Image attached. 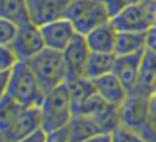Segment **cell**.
I'll return each instance as SVG.
<instances>
[{
    "mask_svg": "<svg viewBox=\"0 0 156 142\" xmlns=\"http://www.w3.org/2000/svg\"><path fill=\"white\" fill-rule=\"evenodd\" d=\"M91 80L94 82L96 92L100 95L103 100H106L108 103L117 106L118 109H120V106L124 103V100L129 95L127 88L121 83V80L114 73L105 74V76H100L97 79H91Z\"/></svg>",
    "mask_w": 156,
    "mask_h": 142,
    "instance_id": "12",
    "label": "cell"
},
{
    "mask_svg": "<svg viewBox=\"0 0 156 142\" xmlns=\"http://www.w3.org/2000/svg\"><path fill=\"white\" fill-rule=\"evenodd\" d=\"M27 64L46 92L67 83L68 80V71H67L64 53L59 50L46 47L37 56L29 59Z\"/></svg>",
    "mask_w": 156,
    "mask_h": 142,
    "instance_id": "1",
    "label": "cell"
},
{
    "mask_svg": "<svg viewBox=\"0 0 156 142\" xmlns=\"http://www.w3.org/2000/svg\"><path fill=\"white\" fill-rule=\"evenodd\" d=\"M18 30V24L0 15V44L11 46Z\"/></svg>",
    "mask_w": 156,
    "mask_h": 142,
    "instance_id": "19",
    "label": "cell"
},
{
    "mask_svg": "<svg viewBox=\"0 0 156 142\" xmlns=\"http://www.w3.org/2000/svg\"><path fill=\"white\" fill-rule=\"evenodd\" d=\"M118 30L147 32L156 24V3L135 2L111 18Z\"/></svg>",
    "mask_w": 156,
    "mask_h": 142,
    "instance_id": "5",
    "label": "cell"
},
{
    "mask_svg": "<svg viewBox=\"0 0 156 142\" xmlns=\"http://www.w3.org/2000/svg\"><path fill=\"white\" fill-rule=\"evenodd\" d=\"M0 15L17 24L27 23V0H0Z\"/></svg>",
    "mask_w": 156,
    "mask_h": 142,
    "instance_id": "17",
    "label": "cell"
},
{
    "mask_svg": "<svg viewBox=\"0 0 156 142\" xmlns=\"http://www.w3.org/2000/svg\"><path fill=\"white\" fill-rule=\"evenodd\" d=\"M71 0H27L29 21L37 26H44L55 20L64 18Z\"/></svg>",
    "mask_w": 156,
    "mask_h": 142,
    "instance_id": "7",
    "label": "cell"
},
{
    "mask_svg": "<svg viewBox=\"0 0 156 142\" xmlns=\"http://www.w3.org/2000/svg\"><path fill=\"white\" fill-rule=\"evenodd\" d=\"M9 73L11 71H5V73H0V100L2 97L6 94L8 91V83H9Z\"/></svg>",
    "mask_w": 156,
    "mask_h": 142,
    "instance_id": "23",
    "label": "cell"
},
{
    "mask_svg": "<svg viewBox=\"0 0 156 142\" xmlns=\"http://www.w3.org/2000/svg\"><path fill=\"white\" fill-rule=\"evenodd\" d=\"M146 48L156 53V24L146 32Z\"/></svg>",
    "mask_w": 156,
    "mask_h": 142,
    "instance_id": "22",
    "label": "cell"
},
{
    "mask_svg": "<svg viewBox=\"0 0 156 142\" xmlns=\"http://www.w3.org/2000/svg\"><path fill=\"white\" fill-rule=\"evenodd\" d=\"M140 2H153V3H156V0H140Z\"/></svg>",
    "mask_w": 156,
    "mask_h": 142,
    "instance_id": "24",
    "label": "cell"
},
{
    "mask_svg": "<svg viewBox=\"0 0 156 142\" xmlns=\"http://www.w3.org/2000/svg\"><path fill=\"white\" fill-rule=\"evenodd\" d=\"M41 30H43L44 41H46V47L59 50V51H64L71 44V41L79 35L76 26L67 17L41 26Z\"/></svg>",
    "mask_w": 156,
    "mask_h": 142,
    "instance_id": "8",
    "label": "cell"
},
{
    "mask_svg": "<svg viewBox=\"0 0 156 142\" xmlns=\"http://www.w3.org/2000/svg\"><path fill=\"white\" fill-rule=\"evenodd\" d=\"M18 62H20V59L17 57L14 48L11 46L0 44V73L11 71Z\"/></svg>",
    "mask_w": 156,
    "mask_h": 142,
    "instance_id": "20",
    "label": "cell"
},
{
    "mask_svg": "<svg viewBox=\"0 0 156 142\" xmlns=\"http://www.w3.org/2000/svg\"><path fill=\"white\" fill-rule=\"evenodd\" d=\"M62 53H64V59H65V65H67V71H68V80L83 77L85 67H87L88 57L91 54V50L85 40V35L79 33Z\"/></svg>",
    "mask_w": 156,
    "mask_h": 142,
    "instance_id": "10",
    "label": "cell"
},
{
    "mask_svg": "<svg viewBox=\"0 0 156 142\" xmlns=\"http://www.w3.org/2000/svg\"><path fill=\"white\" fill-rule=\"evenodd\" d=\"M71 141H85V139H112L111 133H105L100 126L90 118L88 115L74 113L68 123Z\"/></svg>",
    "mask_w": 156,
    "mask_h": 142,
    "instance_id": "13",
    "label": "cell"
},
{
    "mask_svg": "<svg viewBox=\"0 0 156 142\" xmlns=\"http://www.w3.org/2000/svg\"><path fill=\"white\" fill-rule=\"evenodd\" d=\"M65 17L73 21L82 35H87L90 30L112 18L102 0H71Z\"/></svg>",
    "mask_w": 156,
    "mask_h": 142,
    "instance_id": "4",
    "label": "cell"
},
{
    "mask_svg": "<svg viewBox=\"0 0 156 142\" xmlns=\"http://www.w3.org/2000/svg\"><path fill=\"white\" fill-rule=\"evenodd\" d=\"M146 50V32L118 30L115 41V54H132Z\"/></svg>",
    "mask_w": 156,
    "mask_h": 142,
    "instance_id": "15",
    "label": "cell"
},
{
    "mask_svg": "<svg viewBox=\"0 0 156 142\" xmlns=\"http://www.w3.org/2000/svg\"><path fill=\"white\" fill-rule=\"evenodd\" d=\"M40 112H41L43 127L47 133L67 126L71 121L74 110L67 83L46 92L40 104Z\"/></svg>",
    "mask_w": 156,
    "mask_h": 142,
    "instance_id": "3",
    "label": "cell"
},
{
    "mask_svg": "<svg viewBox=\"0 0 156 142\" xmlns=\"http://www.w3.org/2000/svg\"><path fill=\"white\" fill-rule=\"evenodd\" d=\"M117 54L115 53H99L91 51L87 67H85V77L88 79H97L100 76L109 74L114 70Z\"/></svg>",
    "mask_w": 156,
    "mask_h": 142,
    "instance_id": "16",
    "label": "cell"
},
{
    "mask_svg": "<svg viewBox=\"0 0 156 142\" xmlns=\"http://www.w3.org/2000/svg\"><path fill=\"white\" fill-rule=\"evenodd\" d=\"M102 2L105 3V6L108 8L111 17H114L120 11H123L126 6H129V5H132L135 2H140V0H102Z\"/></svg>",
    "mask_w": 156,
    "mask_h": 142,
    "instance_id": "21",
    "label": "cell"
},
{
    "mask_svg": "<svg viewBox=\"0 0 156 142\" xmlns=\"http://www.w3.org/2000/svg\"><path fill=\"white\" fill-rule=\"evenodd\" d=\"M26 106L20 104L11 95L5 94L0 100V130H6Z\"/></svg>",
    "mask_w": 156,
    "mask_h": 142,
    "instance_id": "18",
    "label": "cell"
},
{
    "mask_svg": "<svg viewBox=\"0 0 156 142\" xmlns=\"http://www.w3.org/2000/svg\"><path fill=\"white\" fill-rule=\"evenodd\" d=\"M11 47L14 48L20 61L27 62L29 59H32L41 50L46 48V41H44L41 27L34 24L32 21L18 24V30Z\"/></svg>",
    "mask_w": 156,
    "mask_h": 142,
    "instance_id": "6",
    "label": "cell"
},
{
    "mask_svg": "<svg viewBox=\"0 0 156 142\" xmlns=\"http://www.w3.org/2000/svg\"><path fill=\"white\" fill-rule=\"evenodd\" d=\"M143 56H144V51H138L132 54H117L112 73L121 80V83L127 88L129 92L136 86Z\"/></svg>",
    "mask_w": 156,
    "mask_h": 142,
    "instance_id": "11",
    "label": "cell"
},
{
    "mask_svg": "<svg viewBox=\"0 0 156 142\" xmlns=\"http://www.w3.org/2000/svg\"><path fill=\"white\" fill-rule=\"evenodd\" d=\"M118 29L114 26V23L109 20L103 24L97 26L96 29L90 30L85 35V40L88 43V47L91 51L99 53H115V41H117Z\"/></svg>",
    "mask_w": 156,
    "mask_h": 142,
    "instance_id": "14",
    "label": "cell"
},
{
    "mask_svg": "<svg viewBox=\"0 0 156 142\" xmlns=\"http://www.w3.org/2000/svg\"><path fill=\"white\" fill-rule=\"evenodd\" d=\"M6 94L26 107L40 106L46 91L34 74L27 62L20 61L9 73V83Z\"/></svg>",
    "mask_w": 156,
    "mask_h": 142,
    "instance_id": "2",
    "label": "cell"
},
{
    "mask_svg": "<svg viewBox=\"0 0 156 142\" xmlns=\"http://www.w3.org/2000/svg\"><path fill=\"white\" fill-rule=\"evenodd\" d=\"M40 127H43L40 106L24 107L15 121L6 130H3V136L6 141H26L27 136Z\"/></svg>",
    "mask_w": 156,
    "mask_h": 142,
    "instance_id": "9",
    "label": "cell"
}]
</instances>
